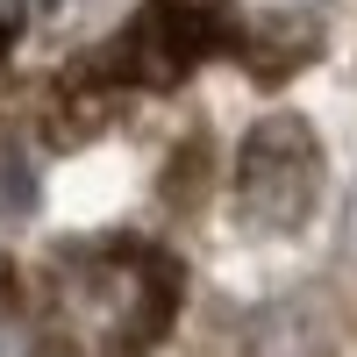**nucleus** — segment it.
<instances>
[{
	"instance_id": "f257e3e1",
	"label": "nucleus",
	"mask_w": 357,
	"mask_h": 357,
	"mask_svg": "<svg viewBox=\"0 0 357 357\" xmlns=\"http://www.w3.org/2000/svg\"><path fill=\"white\" fill-rule=\"evenodd\" d=\"M178 307V264L151 243L65 250L43 279V343L65 357H143Z\"/></svg>"
},
{
	"instance_id": "f03ea898",
	"label": "nucleus",
	"mask_w": 357,
	"mask_h": 357,
	"mask_svg": "<svg viewBox=\"0 0 357 357\" xmlns=\"http://www.w3.org/2000/svg\"><path fill=\"white\" fill-rule=\"evenodd\" d=\"M236 193H243V215L257 229H301L321 200V151L307 122H293V114H272V122H257L250 143H243V165H236Z\"/></svg>"
},
{
	"instance_id": "7ed1b4c3",
	"label": "nucleus",
	"mask_w": 357,
	"mask_h": 357,
	"mask_svg": "<svg viewBox=\"0 0 357 357\" xmlns=\"http://www.w3.org/2000/svg\"><path fill=\"white\" fill-rule=\"evenodd\" d=\"M215 43H222V22L200 0H151L93 57V79H107V86H178Z\"/></svg>"
},
{
	"instance_id": "20e7f679",
	"label": "nucleus",
	"mask_w": 357,
	"mask_h": 357,
	"mask_svg": "<svg viewBox=\"0 0 357 357\" xmlns=\"http://www.w3.org/2000/svg\"><path fill=\"white\" fill-rule=\"evenodd\" d=\"M0 357H43V321L22 307L8 279H0Z\"/></svg>"
},
{
	"instance_id": "39448f33",
	"label": "nucleus",
	"mask_w": 357,
	"mask_h": 357,
	"mask_svg": "<svg viewBox=\"0 0 357 357\" xmlns=\"http://www.w3.org/2000/svg\"><path fill=\"white\" fill-rule=\"evenodd\" d=\"M8 43H15V8L0 0V57H8Z\"/></svg>"
},
{
	"instance_id": "423d86ee",
	"label": "nucleus",
	"mask_w": 357,
	"mask_h": 357,
	"mask_svg": "<svg viewBox=\"0 0 357 357\" xmlns=\"http://www.w3.org/2000/svg\"><path fill=\"white\" fill-rule=\"evenodd\" d=\"M350 243H357V207H350Z\"/></svg>"
}]
</instances>
